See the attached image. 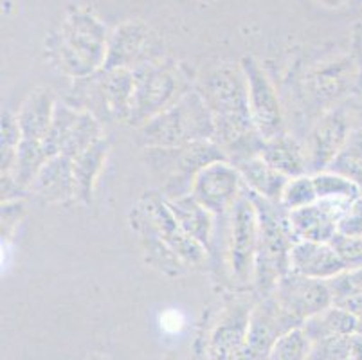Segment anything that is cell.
<instances>
[{"instance_id": "cell-1", "label": "cell", "mask_w": 362, "mask_h": 360, "mask_svg": "<svg viewBox=\"0 0 362 360\" xmlns=\"http://www.w3.org/2000/svg\"><path fill=\"white\" fill-rule=\"evenodd\" d=\"M199 92L206 99L215 121V141L227 161L236 164L258 157L265 144L249 107V91L242 67H223L211 71L200 83Z\"/></svg>"}, {"instance_id": "cell-2", "label": "cell", "mask_w": 362, "mask_h": 360, "mask_svg": "<svg viewBox=\"0 0 362 360\" xmlns=\"http://www.w3.org/2000/svg\"><path fill=\"white\" fill-rule=\"evenodd\" d=\"M107 28L98 16L71 8L58 31L45 42L54 65L74 79H83L103 69L108 47Z\"/></svg>"}, {"instance_id": "cell-3", "label": "cell", "mask_w": 362, "mask_h": 360, "mask_svg": "<svg viewBox=\"0 0 362 360\" xmlns=\"http://www.w3.org/2000/svg\"><path fill=\"white\" fill-rule=\"evenodd\" d=\"M249 194L258 213V247L252 285L259 297H267L274 292L279 279L291 272V252L298 240L288 222V211L281 202H271L251 191Z\"/></svg>"}, {"instance_id": "cell-4", "label": "cell", "mask_w": 362, "mask_h": 360, "mask_svg": "<svg viewBox=\"0 0 362 360\" xmlns=\"http://www.w3.org/2000/svg\"><path fill=\"white\" fill-rule=\"evenodd\" d=\"M213 137L215 121L199 88L187 91L175 105L137 128L143 148H175Z\"/></svg>"}, {"instance_id": "cell-5", "label": "cell", "mask_w": 362, "mask_h": 360, "mask_svg": "<svg viewBox=\"0 0 362 360\" xmlns=\"http://www.w3.org/2000/svg\"><path fill=\"white\" fill-rule=\"evenodd\" d=\"M218 161H227V157L215 141H199L175 148H144V163L163 180L159 191L168 200L192 194L197 175Z\"/></svg>"}, {"instance_id": "cell-6", "label": "cell", "mask_w": 362, "mask_h": 360, "mask_svg": "<svg viewBox=\"0 0 362 360\" xmlns=\"http://www.w3.org/2000/svg\"><path fill=\"white\" fill-rule=\"evenodd\" d=\"M134 74H136V91H134V105L128 121L130 127L141 128L150 119L163 114L171 105H175L189 91L179 65L168 62L166 58L157 64L137 69Z\"/></svg>"}, {"instance_id": "cell-7", "label": "cell", "mask_w": 362, "mask_h": 360, "mask_svg": "<svg viewBox=\"0 0 362 360\" xmlns=\"http://www.w3.org/2000/svg\"><path fill=\"white\" fill-rule=\"evenodd\" d=\"M80 81L78 91L87 95L83 99L81 110H88L96 115L101 114L121 123H128L134 105V91H136V74L128 69H101L96 74L88 76Z\"/></svg>"}, {"instance_id": "cell-8", "label": "cell", "mask_w": 362, "mask_h": 360, "mask_svg": "<svg viewBox=\"0 0 362 360\" xmlns=\"http://www.w3.org/2000/svg\"><path fill=\"white\" fill-rule=\"evenodd\" d=\"M256 247H258V213L251 194L243 187L227 213V265L238 283L252 281Z\"/></svg>"}, {"instance_id": "cell-9", "label": "cell", "mask_w": 362, "mask_h": 360, "mask_svg": "<svg viewBox=\"0 0 362 360\" xmlns=\"http://www.w3.org/2000/svg\"><path fill=\"white\" fill-rule=\"evenodd\" d=\"M164 59V42L143 20H128L112 31L103 69L137 71Z\"/></svg>"}, {"instance_id": "cell-10", "label": "cell", "mask_w": 362, "mask_h": 360, "mask_svg": "<svg viewBox=\"0 0 362 360\" xmlns=\"http://www.w3.org/2000/svg\"><path fill=\"white\" fill-rule=\"evenodd\" d=\"M103 139L100 119L88 110L67 103H56L51 130L44 139L49 155L76 158Z\"/></svg>"}, {"instance_id": "cell-11", "label": "cell", "mask_w": 362, "mask_h": 360, "mask_svg": "<svg viewBox=\"0 0 362 360\" xmlns=\"http://www.w3.org/2000/svg\"><path fill=\"white\" fill-rule=\"evenodd\" d=\"M240 67L245 74L249 107H251L252 121H255L259 135L265 141H269L276 135L285 134L281 103H279L274 85L271 83V79L265 74L262 65L255 58L245 56L240 62Z\"/></svg>"}, {"instance_id": "cell-12", "label": "cell", "mask_w": 362, "mask_h": 360, "mask_svg": "<svg viewBox=\"0 0 362 360\" xmlns=\"http://www.w3.org/2000/svg\"><path fill=\"white\" fill-rule=\"evenodd\" d=\"M139 204L146 211L151 227L159 234V238L170 247L187 267H199L206 260L207 250L197 243L186 231L180 227L177 218L168 207L166 198L159 190L146 191L139 198Z\"/></svg>"}, {"instance_id": "cell-13", "label": "cell", "mask_w": 362, "mask_h": 360, "mask_svg": "<svg viewBox=\"0 0 362 360\" xmlns=\"http://www.w3.org/2000/svg\"><path fill=\"white\" fill-rule=\"evenodd\" d=\"M298 326L301 325L281 308L274 296L259 297L249 315L247 360H267L279 337Z\"/></svg>"}, {"instance_id": "cell-14", "label": "cell", "mask_w": 362, "mask_h": 360, "mask_svg": "<svg viewBox=\"0 0 362 360\" xmlns=\"http://www.w3.org/2000/svg\"><path fill=\"white\" fill-rule=\"evenodd\" d=\"M243 187L238 168L229 161H218L197 175L192 194L215 216H223L238 200Z\"/></svg>"}, {"instance_id": "cell-15", "label": "cell", "mask_w": 362, "mask_h": 360, "mask_svg": "<svg viewBox=\"0 0 362 360\" xmlns=\"http://www.w3.org/2000/svg\"><path fill=\"white\" fill-rule=\"evenodd\" d=\"M271 296L276 297L281 308L294 317L299 325L332 306V294L327 281L312 279L292 270L279 279Z\"/></svg>"}, {"instance_id": "cell-16", "label": "cell", "mask_w": 362, "mask_h": 360, "mask_svg": "<svg viewBox=\"0 0 362 360\" xmlns=\"http://www.w3.org/2000/svg\"><path fill=\"white\" fill-rule=\"evenodd\" d=\"M351 200H317L301 209L288 211V222L298 242L330 243L337 236L339 220Z\"/></svg>"}, {"instance_id": "cell-17", "label": "cell", "mask_w": 362, "mask_h": 360, "mask_svg": "<svg viewBox=\"0 0 362 360\" xmlns=\"http://www.w3.org/2000/svg\"><path fill=\"white\" fill-rule=\"evenodd\" d=\"M351 130L354 128H350L346 115L341 110H332L322 115L321 121L310 132L307 143L308 168L312 175L328 170Z\"/></svg>"}, {"instance_id": "cell-18", "label": "cell", "mask_w": 362, "mask_h": 360, "mask_svg": "<svg viewBox=\"0 0 362 360\" xmlns=\"http://www.w3.org/2000/svg\"><path fill=\"white\" fill-rule=\"evenodd\" d=\"M251 308L247 303L235 301L226 310L209 342L211 360H247V330Z\"/></svg>"}, {"instance_id": "cell-19", "label": "cell", "mask_w": 362, "mask_h": 360, "mask_svg": "<svg viewBox=\"0 0 362 360\" xmlns=\"http://www.w3.org/2000/svg\"><path fill=\"white\" fill-rule=\"evenodd\" d=\"M130 227L139 238V245L144 254V260H146L151 269L159 270L160 274H166L170 277L180 276V274L186 272L187 265L153 231L146 216V211L143 209L139 202L130 211Z\"/></svg>"}, {"instance_id": "cell-20", "label": "cell", "mask_w": 362, "mask_h": 360, "mask_svg": "<svg viewBox=\"0 0 362 360\" xmlns=\"http://www.w3.org/2000/svg\"><path fill=\"white\" fill-rule=\"evenodd\" d=\"M291 270L312 279L328 281L344 272L346 265L332 242H298L292 247Z\"/></svg>"}, {"instance_id": "cell-21", "label": "cell", "mask_w": 362, "mask_h": 360, "mask_svg": "<svg viewBox=\"0 0 362 360\" xmlns=\"http://www.w3.org/2000/svg\"><path fill=\"white\" fill-rule=\"evenodd\" d=\"M31 193L40 198L44 204H69L78 200L72 158L65 155H56L49 158L36 175L31 186Z\"/></svg>"}, {"instance_id": "cell-22", "label": "cell", "mask_w": 362, "mask_h": 360, "mask_svg": "<svg viewBox=\"0 0 362 360\" xmlns=\"http://www.w3.org/2000/svg\"><path fill=\"white\" fill-rule=\"evenodd\" d=\"M54 108L56 101L49 88H35L29 92L28 98L22 101L21 108L16 112L22 139L44 141L51 130Z\"/></svg>"}, {"instance_id": "cell-23", "label": "cell", "mask_w": 362, "mask_h": 360, "mask_svg": "<svg viewBox=\"0 0 362 360\" xmlns=\"http://www.w3.org/2000/svg\"><path fill=\"white\" fill-rule=\"evenodd\" d=\"M259 157L271 168L285 175L287 178L310 175L308 168L307 148L299 143L292 135L281 134L265 141Z\"/></svg>"}, {"instance_id": "cell-24", "label": "cell", "mask_w": 362, "mask_h": 360, "mask_svg": "<svg viewBox=\"0 0 362 360\" xmlns=\"http://www.w3.org/2000/svg\"><path fill=\"white\" fill-rule=\"evenodd\" d=\"M166 202L170 211L173 213V216L177 218V222L180 223V227H182L197 243H200L204 249H211L213 231H215L213 216H215V214H213L211 211H207L193 194L171 198V200L166 198Z\"/></svg>"}, {"instance_id": "cell-25", "label": "cell", "mask_w": 362, "mask_h": 360, "mask_svg": "<svg viewBox=\"0 0 362 360\" xmlns=\"http://www.w3.org/2000/svg\"><path fill=\"white\" fill-rule=\"evenodd\" d=\"M357 78V67L351 58H339L332 64L322 65L312 74V92L321 103H332L351 91V85Z\"/></svg>"}, {"instance_id": "cell-26", "label": "cell", "mask_w": 362, "mask_h": 360, "mask_svg": "<svg viewBox=\"0 0 362 360\" xmlns=\"http://www.w3.org/2000/svg\"><path fill=\"white\" fill-rule=\"evenodd\" d=\"M236 168L242 175L243 186L251 193L258 194L265 200H271V202H281L283 190L291 178L269 166L259 155L236 164Z\"/></svg>"}, {"instance_id": "cell-27", "label": "cell", "mask_w": 362, "mask_h": 360, "mask_svg": "<svg viewBox=\"0 0 362 360\" xmlns=\"http://www.w3.org/2000/svg\"><path fill=\"white\" fill-rule=\"evenodd\" d=\"M108 150L110 148H108V143L103 137L96 144H92L88 150H85L83 153L72 158V170H74L76 187H78V200L85 206L92 202V194L96 190L98 178H100L105 163H107Z\"/></svg>"}, {"instance_id": "cell-28", "label": "cell", "mask_w": 362, "mask_h": 360, "mask_svg": "<svg viewBox=\"0 0 362 360\" xmlns=\"http://www.w3.org/2000/svg\"><path fill=\"white\" fill-rule=\"evenodd\" d=\"M301 328L312 342L327 341V339L346 337L357 332L358 317L332 305L327 310L308 317L301 325Z\"/></svg>"}, {"instance_id": "cell-29", "label": "cell", "mask_w": 362, "mask_h": 360, "mask_svg": "<svg viewBox=\"0 0 362 360\" xmlns=\"http://www.w3.org/2000/svg\"><path fill=\"white\" fill-rule=\"evenodd\" d=\"M327 283L332 305L357 317L362 315V269H346Z\"/></svg>"}, {"instance_id": "cell-30", "label": "cell", "mask_w": 362, "mask_h": 360, "mask_svg": "<svg viewBox=\"0 0 362 360\" xmlns=\"http://www.w3.org/2000/svg\"><path fill=\"white\" fill-rule=\"evenodd\" d=\"M328 170L346 177L362 191V128H354Z\"/></svg>"}, {"instance_id": "cell-31", "label": "cell", "mask_w": 362, "mask_h": 360, "mask_svg": "<svg viewBox=\"0 0 362 360\" xmlns=\"http://www.w3.org/2000/svg\"><path fill=\"white\" fill-rule=\"evenodd\" d=\"M312 177H314L319 200H355L362 197V191L358 190L357 184L330 170L319 171Z\"/></svg>"}, {"instance_id": "cell-32", "label": "cell", "mask_w": 362, "mask_h": 360, "mask_svg": "<svg viewBox=\"0 0 362 360\" xmlns=\"http://www.w3.org/2000/svg\"><path fill=\"white\" fill-rule=\"evenodd\" d=\"M22 132L18 127L16 114L9 110L2 112V127H0V175H11L16 151L21 146Z\"/></svg>"}, {"instance_id": "cell-33", "label": "cell", "mask_w": 362, "mask_h": 360, "mask_svg": "<svg viewBox=\"0 0 362 360\" xmlns=\"http://www.w3.org/2000/svg\"><path fill=\"white\" fill-rule=\"evenodd\" d=\"M312 349V341L303 332L301 326L283 333L272 346L267 360H308Z\"/></svg>"}, {"instance_id": "cell-34", "label": "cell", "mask_w": 362, "mask_h": 360, "mask_svg": "<svg viewBox=\"0 0 362 360\" xmlns=\"http://www.w3.org/2000/svg\"><path fill=\"white\" fill-rule=\"evenodd\" d=\"M317 200V191H315L314 177L312 175H301V177L291 178L281 194V206L287 211H296L301 209V207L312 206Z\"/></svg>"}, {"instance_id": "cell-35", "label": "cell", "mask_w": 362, "mask_h": 360, "mask_svg": "<svg viewBox=\"0 0 362 360\" xmlns=\"http://www.w3.org/2000/svg\"><path fill=\"white\" fill-rule=\"evenodd\" d=\"M337 234L344 238H362V197L348 204L346 211L339 220Z\"/></svg>"}, {"instance_id": "cell-36", "label": "cell", "mask_w": 362, "mask_h": 360, "mask_svg": "<svg viewBox=\"0 0 362 360\" xmlns=\"http://www.w3.org/2000/svg\"><path fill=\"white\" fill-rule=\"evenodd\" d=\"M332 245L341 254L346 269H362V238H344L337 234L332 240Z\"/></svg>"}, {"instance_id": "cell-37", "label": "cell", "mask_w": 362, "mask_h": 360, "mask_svg": "<svg viewBox=\"0 0 362 360\" xmlns=\"http://www.w3.org/2000/svg\"><path fill=\"white\" fill-rule=\"evenodd\" d=\"M25 206L24 200H11V202H2V240H9L13 236L16 223L24 216Z\"/></svg>"}, {"instance_id": "cell-38", "label": "cell", "mask_w": 362, "mask_h": 360, "mask_svg": "<svg viewBox=\"0 0 362 360\" xmlns=\"http://www.w3.org/2000/svg\"><path fill=\"white\" fill-rule=\"evenodd\" d=\"M348 360H362V333H351L348 339Z\"/></svg>"}, {"instance_id": "cell-39", "label": "cell", "mask_w": 362, "mask_h": 360, "mask_svg": "<svg viewBox=\"0 0 362 360\" xmlns=\"http://www.w3.org/2000/svg\"><path fill=\"white\" fill-rule=\"evenodd\" d=\"M315 2L327 9H337V8H342L344 4H348L350 0H315Z\"/></svg>"}, {"instance_id": "cell-40", "label": "cell", "mask_w": 362, "mask_h": 360, "mask_svg": "<svg viewBox=\"0 0 362 360\" xmlns=\"http://www.w3.org/2000/svg\"><path fill=\"white\" fill-rule=\"evenodd\" d=\"M87 360H107V359H105V356H101V355H98V353H96V355L88 356Z\"/></svg>"}, {"instance_id": "cell-41", "label": "cell", "mask_w": 362, "mask_h": 360, "mask_svg": "<svg viewBox=\"0 0 362 360\" xmlns=\"http://www.w3.org/2000/svg\"><path fill=\"white\" fill-rule=\"evenodd\" d=\"M358 333H362V315H358V328H357Z\"/></svg>"}, {"instance_id": "cell-42", "label": "cell", "mask_w": 362, "mask_h": 360, "mask_svg": "<svg viewBox=\"0 0 362 360\" xmlns=\"http://www.w3.org/2000/svg\"><path fill=\"white\" fill-rule=\"evenodd\" d=\"M361 112H362V107H361Z\"/></svg>"}]
</instances>
